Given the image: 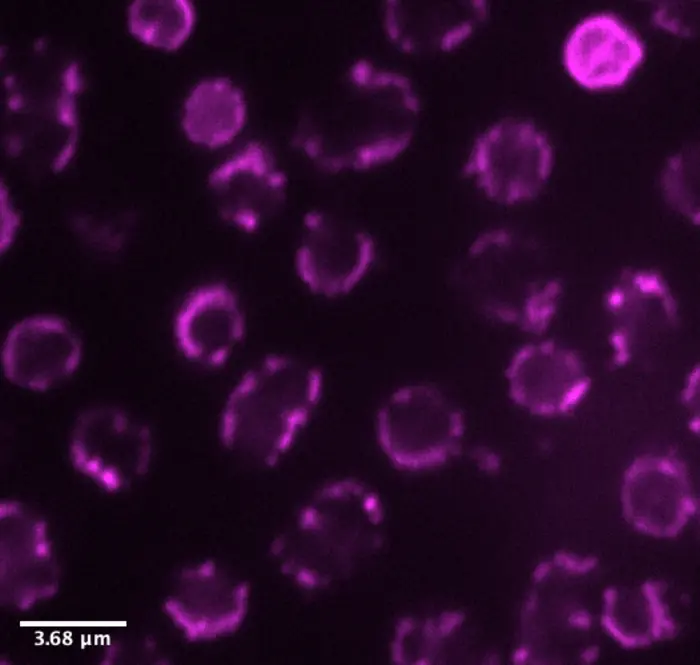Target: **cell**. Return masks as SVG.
Segmentation results:
<instances>
[{
    "instance_id": "603a6c76",
    "label": "cell",
    "mask_w": 700,
    "mask_h": 665,
    "mask_svg": "<svg viewBox=\"0 0 700 665\" xmlns=\"http://www.w3.org/2000/svg\"><path fill=\"white\" fill-rule=\"evenodd\" d=\"M194 8L187 0H137L128 9L130 32L140 41L166 50L178 49L190 35Z\"/></svg>"
},
{
    "instance_id": "7402d4cb",
    "label": "cell",
    "mask_w": 700,
    "mask_h": 665,
    "mask_svg": "<svg viewBox=\"0 0 700 665\" xmlns=\"http://www.w3.org/2000/svg\"><path fill=\"white\" fill-rule=\"evenodd\" d=\"M246 116L242 92L226 78L197 84L188 96L182 127L189 140L209 148L230 143L241 131Z\"/></svg>"
},
{
    "instance_id": "3957f363",
    "label": "cell",
    "mask_w": 700,
    "mask_h": 665,
    "mask_svg": "<svg viewBox=\"0 0 700 665\" xmlns=\"http://www.w3.org/2000/svg\"><path fill=\"white\" fill-rule=\"evenodd\" d=\"M598 564L596 557L561 550L536 565L519 613L514 664L588 665L597 660Z\"/></svg>"
},
{
    "instance_id": "7a4b0ae2",
    "label": "cell",
    "mask_w": 700,
    "mask_h": 665,
    "mask_svg": "<svg viewBox=\"0 0 700 665\" xmlns=\"http://www.w3.org/2000/svg\"><path fill=\"white\" fill-rule=\"evenodd\" d=\"M383 503L370 486L341 479L318 489L271 543L280 570L310 589L353 576L384 542Z\"/></svg>"
},
{
    "instance_id": "e0dca14e",
    "label": "cell",
    "mask_w": 700,
    "mask_h": 665,
    "mask_svg": "<svg viewBox=\"0 0 700 665\" xmlns=\"http://www.w3.org/2000/svg\"><path fill=\"white\" fill-rule=\"evenodd\" d=\"M478 0H390L383 25L390 41L410 54L446 53L458 48L487 19Z\"/></svg>"
},
{
    "instance_id": "d4e9b609",
    "label": "cell",
    "mask_w": 700,
    "mask_h": 665,
    "mask_svg": "<svg viewBox=\"0 0 700 665\" xmlns=\"http://www.w3.org/2000/svg\"><path fill=\"white\" fill-rule=\"evenodd\" d=\"M156 643L146 637H122L105 646V665L158 664L162 661Z\"/></svg>"
},
{
    "instance_id": "7c38bea8",
    "label": "cell",
    "mask_w": 700,
    "mask_h": 665,
    "mask_svg": "<svg viewBox=\"0 0 700 665\" xmlns=\"http://www.w3.org/2000/svg\"><path fill=\"white\" fill-rule=\"evenodd\" d=\"M621 508L637 531L655 538L676 537L698 508L685 465L665 454L635 458L623 475Z\"/></svg>"
},
{
    "instance_id": "8992f818",
    "label": "cell",
    "mask_w": 700,
    "mask_h": 665,
    "mask_svg": "<svg viewBox=\"0 0 700 665\" xmlns=\"http://www.w3.org/2000/svg\"><path fill=\"white\" fill-rule=\"evenodd\" d=\"M381 449L399 469L422 471L444 465L460 450L465 421L442 391L411 384L394 391L376 418Z\"/></svg>"
},
{
    "instance_id": "ffe728a7",
    "label": "cell",
    "mask_w": 700,
    "mask_h": 665,
    "mask_svg": "<svg viewBox=\"0 0 700 665\" xmlns=\"http://www.w3.org/2000/svg\"><path fill=\"white\" fill-rule=\"evenodd\" d=\"M664 592V585L658 580L604 588L599 613L601 629L627 649L647 647L673 637L677 626Z\"/></svg>"
},
{
    "instance_id": "44dd1931",
    "label": "cell",
    "mask_w": 700,
    "mask_h": 665,
    "mask_svg": "<svg viewBox=\"0 0 700 665\" xmlns=\"http://www.w3.org/2000/svg\"><path fill=\"white\" fill-rule=\"evenodd\" d=\"M466 647V615L441 610L401 618L393 631L390 655L399 665L453 664L464 660Z\"/></svg>"
},
{
    "instance_id": "5b68a950",
    "label": "cell",
    "mask_w": 700,
    "mask_h": 665,
    "mask_svg": "<svg viewBox=\"0 0 700 665\" xmlns=\"http://www.w3.org/2000/svg\"><path fill=\"white\" fill-rule=\"evenodd\" d=\"M460 280L485 314L533 334L549 327L562 296L561 280L542 245L506 228L485 231L472 241Z\"/></svg>"
},
{
    "instance_id": "9a60e30c",
    "label": "cell",
    "mask_w": 700,
    "mask_h": 665,
    "mask_svg": "<svg viewBox=\"0 0 700 665\" xmlns=\"http://www.w3.org/2000/svg\"><path fill=\"white\" fill-rule=\"evenodd\" d=\"M208 186L221 216L247 232L264 227L280 210L287 179L270 153L251 143L215 168Z\"/></svg>"
},
{
    "instance_id": "6da1fadb",
    "label": "cell",
    "mask_w": 700,
    "mask_h": 665,
    "mask_svg": "<svg viewBox=\"0 0 700 665\" xmlns=\"http://www.w3.org/2000/svg\"><path fill=\"white\" fill-rule=\"evenodd\" d=\"M419 114L407 77L359 59L303 109L292 142L327 171L370 169L409 146Z\"/></svg>"
},
{
    "instance_id": "4fadbf2b",
    "label": "cell",
    "mask_w": 700,
    "mask_h": 665,
    "mask_svg": "<svg viewBox=\"0 0 700 665\" xmlns=\"http://www.w3.org/2000/svg\"><path fill=\"white\" fill-rule=\"evenodd\" d=\"M371 236L331 213L313 210L303 218L296 269L314 293L335 297L362 279L374 258Z\"/></svg>"
},
{
    "instance_id": "cb8c5ba5",
    "label": "cell",
    "mask_w": 700,
    "mask_h": 665,
    "mask_svg": "<svg viewBox=\"0 0 700 665\" xmlns=\"http://www.w3.org/2000/svg\"><path fill=\"white\" fill-rule=\"evenodd\" d=\"M661 189L672 209L692 224H699L698 146L686 147L667 160L661 175Z\"/></svg>"
},
{
    "instance_id": "277c9868",
    "label": "cell",
    "mask_w": 700,
    "mask_h": 665,
    "mask_svg": "<svg viewBox=\"0 0 700 665\" xmlns=\"http://www.w3.org/2000/svg\"><path fill=\"white\" fill-rule=\"evenodd\" d=\"M322 388L317 368L282 355L265 358L226 401L220 421L223 444L256 463L275 464L309 420Z\"/></svg>"
},
{
    "instance_id": "2e32d148",
    "label": "cell",
    "mask_w": 700,
    "mask_h": 665,
    "mask_svg": "<svg viewBox=\"0 0 700 665\" xmlns=\"http://www.w3.org/2000/svg\"><path fill=\"white\" fill-rule=\"evenodd\" d=\"M81 343L72 328L56 316L38 315L17 322L1 353L5 377L13 384L44 391L69 377L79 366Z\"/></svg>"
},
{
    "instance_id": "ac0fdd59",
    "label": "cell",
    "mask_w": 700,
    "mask_h": 665,
    "mask_svg": "<svg viewBox=\"0 0 700 665\" xmlns=\"http://www.w3.org/2000/svg\"><path fill=\"white\" fill-rule=\"evenodd\" d=\"M643 57L644 48L638 37L609 14L584 19L571 32L564 48L567 71L588 89L622 85Z\"/></svg>"
},
{
    "instance_id": "9c48e42d",
    "label": "cell",
    "mask_w": 700,
    "mask_h": 665,
    "mask_svg": "<svg viewBox=\"0 0 700 665\" xmlns=\"http://www.w3.org/2000/svg\"><path fill=\"white\" fill-rule=\"evenodd\" d=\"M69 456L75 469L107 492L142 478L153 457L149 428L114 407L82 413L73 427Z\"/></svg>"
},
{
    "instance_id": "d6986e66",
    "label": "cell",
    "mask_w": 700,
    "mask_h": 665,
    "mask_svg": "<svg viewBox=\"0 0 700 665\" xmlns=\"http://www.w3.org/2000/svg\"><path fill=\"white\" fill-rule=\"evenodd\" d=\"M174 334L188 360L212 368L222 366L244 334L236 296L223 284L196 289L177 313Z\"/></svg>"
},
{
    "instance_id": "8fae6325",
    "label": "cell",
    "mask_w": 700,
    "mask_h": 665,
    "mask_svg": "<svg viewBox=\"0 0 700 665\" xmlns=\"http://www.w3.org/2000/svg\"><path fill=\"white\" fill-rule=\"evenodd\" d=\"M249 600L245 581L213 560L183 568L163 601L165 614L192 642L233 633L243 622Z\"/></svg>"
},
{
    "instance_id": "484cf974",
    "label": "cell",
    "mask_w": 700,
    "mask_h": 665,
    "mask_svg": "<svg viewBox=\"0 0 700 665\" xmlns=\"http://www.w3.org/2000/svg\"><path fill=\"white\" fill-rule=\"evenodd\" d=\"M655 23L677 35L689 36L694 28L693 6L663 5L655 12Z\"/></svg>"
},
{
    "instance_id": "5bb4252c",
    "label": "cell",
    "mask_w": 700,
    "mask_h": 665,
    "mask_svg": "<svg viewBox=\"0 0 700 665\" xmlns=\"http://www.w3.org/2000/svg\"><path fill=\"white\" fill-rule=\"evenodd\" d=\"M505 376L513 402L537 416H557L573 410L590 387L580 357L553 341L521 347L511 358Z\"/></svg>"
},
{
    "instance_id": "52a82bcc",
    "label": "cell",
    "mask_w": 700,
    "mask_h": 665,
    "mask_svg": "<svg viewBox=\"0 0 700 665\" xmlns=\"http://www.w3.org/2000/svg\"><path fill=\"white\" fill-rule=\"evenodd\" d=\"M604 304L610 358L616 367L654 361L678 331L677 301L665 278L652 269L622 270L609 287Z\"/></svg>"
},
{
    "instance_id": "30bf717a",
    "label": "cell",
    "mask_w": 700,
    "mask_h": 665,
    "mask_svg": "<svg viewBox=\"0 0 700 665\" xmlns=\"http://www.w3.org/2000/svg\"><path fill=\"white\" fill-rule=\"evenodd\" d=\"M60 568L46 520L24 503H0V600L28 612L55 597Z\"/></svg>"
},
{
    "instance_id": "ba28073f",
    "label": "cell",
    "mask_w": 700,
    "mask_h": 665,
    "mask_svg": "<svg viewBox=\"0 0 700 665\" xmlns=\"http://www.w3.org/2000/svg\"><path fill=\"white\" fill-rule=\"evenodd\" d=\"M552 166L546 136L529 122L506 119L475 140L464 173L489 199L510 205L535 198Z\"/></svg>"
}]
</instances>
